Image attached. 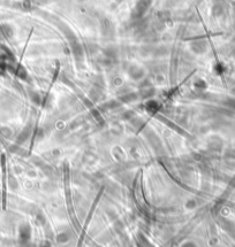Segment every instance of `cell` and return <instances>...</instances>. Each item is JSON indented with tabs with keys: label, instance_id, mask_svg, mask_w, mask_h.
<instances>
[{
	"label": "cell",
	"instance_id": "1",
	"mask_svg": "<svg viewBox=\"0 0 235 247\" xmlns=\"http://www.w3.org/2000/svg\"><path fill=\"white\" fill-rule=\"evenodd\" d=\"M149 4H150L149 0H139L138 4H137V6H136V8H135V13H136V15H137V16L143 15V13L147 9Z\"/></svg>",
	"mask_w": 235,
	"mask_h": 247
},
{
	"label": "cell",
	"instance_id": "2",
	"mask_svg": "<svg viewBox=\"0 0 235 247\" xmlns=\"http://www.w3.org/2000/svg\"><path fill=\"white\" fill-rule=\"evenodd\" d=\"M0 30H1V32H3L6 37H11V36L13 35V30L11 29L9 25H6V24H5V25H1V29H0Z\"/></svg>",
	"mask_w": 235,
	"mask_h": 247
},
{
	"label": "cell",
	"instance_id": "3",
	"mask_svg": "<svg viewBox=\"0 0 235 247\" xmlns=\"http://www.w3.org/2000/svg\"><path fill=\"white\" fill-rule=\"evenodd\" d=\"M1 133H3L5 137H9V136H11V130L7 129V128H3V129H1Z\"/></svg>",
	"mask_w": 235,
	"mask_h": 247
}]
</instances>
